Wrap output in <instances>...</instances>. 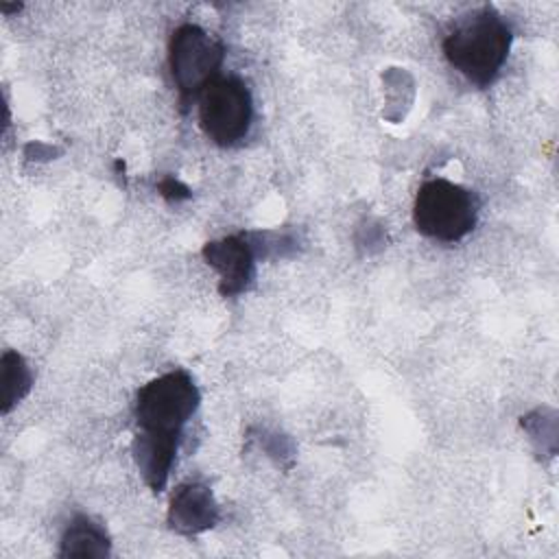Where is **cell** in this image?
Here are the masks:
<instances>
[{
  "instance_id": "cell-7",
  "label": "cell",
  "mask_w": 559,
  "mask_h": 559,
  "mask_svg": "<svg viewBox=\"0 0 559 559\" xmlns=\"http://www.w3.org/2000/svg\"><path fill=\"white\" fill-rule=\"evenodd\" d=\"M218 520V507L212 498V491L205 485L188 483L177 487L170 500L168 522L179 533H201L212 528Z\"/></svg>"
},
{
  "instance_id": "cell-6",
  "label": "cell",
  "mask_w": 559,
  "mask_h": 559,
  "mask_svg": "<svg viewBox=\"0 0 559 559\" xmlns=\"http://www.w3.org/2000/svg\"><path fill=\"white\" fill-rule=\"evenodd\" d=\"M203 258L221 273V295L242 293L253 277V251L247 236H227L203 247Z\"/></svg>"
},
{
  "instance_id": "cell-1",
  "label": "cell",
  "mask_w": 559,
  "mask_h": 559,
  "mask_svg": "<svg viewBox=\"0 0 559 559\" xmlns=\"http://www.w3.org/2000/svg\"><path fill=\"white\" fill-rule=\"evenodd\" d=\"M201 395L190 373L175 369L146 382L135 395L133 461L153 491L168 483L181 430L199 408Z\"/></svg>"
},
{
  "instance_id": "cell-2",
  "label": "cell",
  "mask_w": 559,
  "mask_h": 559,
  "mask_svg": "<svg viewBox=\"0 0 559 559\" xmlns=\"http://www.w3.org/2000/svg\"><path fill=\"white\" fill-rule=\"evenodd\" d=\"M513 41L511 26L493 7L465 15L443 39L448 63L469 83L487 87L500 74Z\"/></svg>"
},
{
  "instance_id": "cell-4",
  "label": "cell",
  "mask_w": 559,
  "mask_h": 559,
  "mask_svg": "<svg viewBox=\"0 0 559 559\" xmlns=\"http://www.w3.org/2000/svg\"><path fill=\"white\" fill-rule=\"evenodd\" d=\"M199 124L218 146L240 142L253 120V98L247 83L234 74H218L199 94Z\"/></svg>"
},
{
  "instance_id": "cell-5",
  "label": "cell",
  "mask_w": 559,
  "mask_h": 559,
  "mask_svg": "<svg viewBox=\"0 0 559 559\" xmlns=\"http://www.w3.org/2000/svg\"><path fill=\"white\" fill-rule=\"evenodd\" d=\"M223 44L197 24H181L168 41V68L179 100L186 105L218 76L223 66Z\"/></svg>"
},
{
  "instance_id": "cell-9",
  "label": "cell",
  "mask_w": 559,
  "mask_h": 559,
  "mask_svg": "<svg viewBox=\"0 0 559 559\" xmlns=\"http://www.w3.org/2000/svg\"><path fill=\"white\" fill-rule=\"evenodd\" d=\"M2 369V413H9L31 389V371L17 352H4L0 360Z\"/></svg>"
},
{
  "instance_id": "cell-3",
  "label": "cell",
  "mask_w": 559,
  "mask_h": 559,
  "mask_svg": "<svg viewBox=\"0 0 559 559\" xmlns=\"http://www.w3.org/2000/svg\"><path fill=\"white\" fill-rule=\"evenodd\" d=\"M478 218V199L467 188L448 181L430 179L419 186L413 203V221L419 234L439 240L456 242L465 238Z\"/></svg>"
},
{
  "instance_id": "cell-8",
  "label": "cell",
  "mask_w": 559,
  "mask_h": 559,
  "mask_svg": "<svg viewBox=\"0 0 559 559\" xmlns=\"http://www.w3.org/2000/svg\"><path fill=\"white\" fill-rule=\"evenodd\" d=\"M61 557H105L109 555V539L105 531L90 518L79 515L68 526L61 539Z\"/></svg>"
}]
</instances>
